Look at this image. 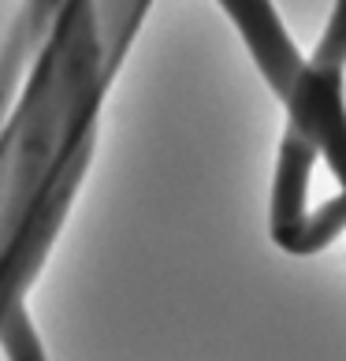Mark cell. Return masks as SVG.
<instances>
[{
    "label": "cell",
    "instance_id": "cell-1",
    "mask_svg": "<svg viewBox=\"0 0 346 361\" xmlns=\"http://www.w3.org/2000/svg\"><path fill=\"white\" fill-rule=\"evenodd\" d=\"M63 0H23L16 23H11V34L4 49H0V127L8 119V109H11V97L23 90L26 82V71H30V56L34 49H42L45 34L52 19H56Z\"/></svg>",
    "mask_w": 346,
    "mask_h": 361
}]
</instances>
